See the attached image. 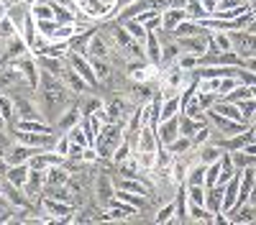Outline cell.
Instances as JSON below:
<instances>
[{
  "mask_svg": "<svg viewBox=\"0 0 256 225\" xmlns=\"http://www.w3.org/2000/svg\"><path fill=\"white\" fill-rule=\"evenodd\" d=\"M123 123H102V131L95 138V151L102 159H113V151L123 143Z\"/></svg>",
  "mask_w": 256,
  "mask_h": 225,
  "instance_id": "obj_1",
  "label": "cell"
},
{
  "mask_svg": "<svg viewBox=\"0 0 256 225\" xmlns=\"http://www.w3.org/2000/svg\"><path fill=\"white\" fill-rule=\"evenodd\" d=\"M64 61L74 69V72H80L84 79H88V85H100V79L95 77V72H92V64H90V56H84V54H80V51H67V56H64Z\"/></svg>",
  "mask_w": 256,
  "mask_h": 225,
  "instance_id": "obj_2",
  "label": "cell"
},
{
  "mask_svg": "<svg viewBox=\"0 0 256 225\" xmlns=\"http://www.w3.org/2000/svg\"><path fill=\"white\" fill-rule=\"evenodd\" d=\"M77 8L84 18H92V20H105L113 15V5L102 3V0H77Z\"/></svg>",
  "mask_w": 256,
  "mask_h": 225,
  "instance_id": "obj_3",
  "label": "cell"
},
{
  "mask_svg": "<svg viewBox=\"0 0 256 225\" xmlns=\"http://www.w3.org/2000/svg\"><path fill=\"white\" fill-rule=\"evenodd\" d=\"M128 110V105H126V100L123 97H113V100H108V102H105V105H102V110L100 113H95L102 123H123L126 120V113Z\"/></svg>",
  "mask_w": 256,
  "mask_h": 225,
  "instance_id": "obj_4",
  "label": "cell"
},
{
  "mask_svg": "<svg viewBox=\"0 0 256 225\" xmlns=\"http://www.w3.org/2000/svg\"><path fill=\"white\" fill-rule=\"evenodd\" d=\"M13 64L20 69V74H24V79L28 82V87L31 90H36L38 87V72H41V67H38V61L31 56V54H24V56H18V59H13Z\"/></svg>",
  "mask_w": 256,
  "mask_h": 225,
  "instance_id": "obj_5",
  "label": "cell"
},
{
  "mask_svg": "<svg viewBox=\"0 0 256 225\" xmlns=\"http://www.w3.org/2000/svg\"><path fill=\"white\" fill-rule=\"evenodd\" d=\"M16 141L18 143H26V146H34V149H52L54 146V136L52 133H31V131H18L16 128Z\"/></svg>",
  "mask_w": 256,
  "mask_h": 225,
  "instance_id": "obj_6",
  "label": "cell"
},
{
  "mask_svg": "<svg viewBox=\"0 0 256 225\" xmlns=\"http://www.w3.org/2000/svg\"><path fill=\"white\" fill-rule=\"evenodd\" d=\"M95 192H98V202L102 208H110L113 200H116V184L108 174H98L95 179Z\"/></svg>",
  "mask_w": 256,
  "mask_h": 225,
  "instance_id": "obj_7",
  "label": "cell"
},
{
  "mask_svg": "<svg viewBox=\"0 0 256 225\" xmlns=\"http://www.w3.org/2000/svg\"><path fill=\"white\" fill-rule=\"evenodd\" d=\"M159 136H156V128L152 126H144L141 133H138V146H136V154H159Z\"/></svg>",
  "mask_w": 256,
  "mask_h": 225,
  "instance_id": "obj_8",
  "label": "cell"
},
{
  "mask_svg": "<svg viewBox=\"0 0 256 225\" xmlns=\"http://www.w3.org/2000/svg\"><path fill=\"white\" fill-rule=\"evenodd\" d=\"M59 79L64 82V87L72 90L74 95H84V90H88V79H84L80 72H74L70 64H64V69H62Z\"/></svg>",
  "mask_w": 256,
  "mask_h": 225,
  "instance_id": "obj_9",
  "label": "cell"
},
{
  "mask_svg": "<svg viewBox=\"0 0 256 225\" xmlns=\"http://www.w3.org/2000/svg\"><path fill=\"white\" fill-rule=\"evenodd\" d=\"M64 161H67V159L59 156L56 151H44V149H41V151H36V154L28 159V167H31V169L46 172L49 167H56V164H64Z\"/></svg>",
  "mask_w": 256,
  "mask_h": 225,
  "instance_id": "obj_10",
  "label": "cell"
},
{
  "mask_svg": "<svg viewBox=\"0 0 256 225\" xmlns=\"http://www.w3.org/2000/svg\"><path fill=\"white\" fill-rule=\"evenodd\" d=\"M36 151H41V149L26 146V143H16V146L8 149L3 156H6V161H8V167H16V164H28V159H31Z\"/></svg>",
  "mask_w": 256,
  "mask_h": 225,
  "instance_id": "obj_11",
  "label": "cell"
},
{
  "mask_svg": "<svg viewBox=\"0 0 256 225\" xmlns=\"http://www.w3.org/2000/svg\"><path fill=\"white\" fill-rule=\"evenodd\" d=\"M44 187H46V174L41 172V169H31L28 182L24 184V192H26L31 200H41V192H44Z\"/></svg>",
  "mask_w": 256,
  "mask_h": 225,
  "instance_id": "obj_12",
  "label": "cell"
},
{
  "mask_svg": "<svg viewBox=\"0 0 256 225\" xmlns=\"http://www.w3.org/2000/svg\"><path fill=\"white\" fill-rule=\"evenodd\" d=\"M156 136H159L162 146H169V143L180 136V115L177 118H169V120H162L159 126H156Z\"/></svg>",
  "mask_w": 256,
  "mask_h": 225,
  "instance_id": "obj_13",
  "label": "cell"
},
{
  "mask_svg": "<svg viewBox=\"0 0 256 225\" xmlns=\"http://www.w3.org/2000/svg\"><path fill=\"white\" fill-rule=\"evenodd\" d=\"M88 54L90 56H100V59H110L113 56V46L108 44V38L102 33H92L88 41Z\"/></svg>",
  "mask_w": 256,
  "mask_h": 225,
  "instance_id": "obj_14",
  "label": "cell"
},
{
  "mask_svg": "<svg viewBox=\"0 0 256 225\" xmlns=\"http://www.w3.org/2000/svg\"><path fill=\"white\" fill-rule=\"evenodd\" d=\"M223 195H226V184H212L205 192V208L210 213H223Z\"/></svg>",
  "mask_w": 256,
  "mask_h": 225,
  "instance_id": "obj_15",
  "label": "cell"
},
{
  "mask_svg": "<svg viewBox=\"0 0 256 225\" xmlns=\"http://www.w3.org/2000/svg\"><path fill=\"white\" fill-rule=\"evenodd\" d=\"M28 51V44L24 41V36H10V38H6V54H3V61H13V59H18V56H24Z\"/></svg>",
  "mask_w": 256,
  "mask_h": 225,
  "instance_id": "obj_16",
  "label": "cell"
},
{
  "mask_svg": "<svg viewBox=\"0 0 256 225\" xmlns=\"http://www.w3.org/2000/svg\"><path fill=\"white\" fill-rule=\"evenodd\" d=\"M162 20H164V33H172L182 20H187V13H184V8H166V10H162Z\"/></svg>",
  "mask_w": 256,
  "mask_h": 225,
  "instance_id": "obj_17",
  "label": "cell"
},
{
  "mask_svg": "<svg viewBox=\"0 0 256 225\" xmlns=\"http://www.w3.org/2000/svg\"><path fill=\"white\" fill-rule=\"evenodd\" d=\"M223 146L220 143H216V141H208V143H202V146L198 149V161H202V164H212V161H218L220 156H223Z\"/></svg>",
  "mask_w": 256,
  "mask_h": 225,
  "instance_id": "obj_18",
  "label": "cell"
},
{
  "mask_svg": "<svg viewBox=\"0 0 256 225\" xmlns=\"http://www.w3.org/2000/svg\"><path fill=\"white\" fill-rule=\"evenodd\" d=\"M208 28L200 23V20H192V18H187V20H182V23L172 31V38H187V36H198V33H205Z\"/></svg>",
  "mask_w": 256,
  "mask_h": 225,
  "instance_id": "obj_19",
  "label": "cell"
},
{
  "mask_svg": "<svg viewBox=\"0 0 256 225\" xmlns=\"http://www.w3.org/2000/svg\"><path fill=\"white\" fill-rule=\"evenodd\" d=\"M184 51H182V46L177 44V41L172 38V41H166V44H162V67H172V64H177V59L182 56Z\"/></svg>",
  "mask_w": 256,
  "mask_h": 225,
  "instance_id": "obj_20",
  "label": "cell"
},
{
  "mask_svg": "<svg viewBox=\"0 0 256 225\" xmlns=\"http://www.w3.org/2000/svg\"><path fill=\"white\" fill-rule=\"evenodd\" d=\"M212 110L220 113L223 118H230V120H244V113H241V105L238 102H230V100H218Z\"/></svg>",
  "mask_w": 256,
  "mask_h": 225,
  "instance_id": "obj_21",
  "label": "cell"
},
{
  "mask_svg": "<svg viewBox=\"0 0 256 225\" xmlns=\"http://www.w3.org/2000/svg\"><path fill=\"white\" fill-rule=\"evenodd\" d=\"M205 120H208V118H190V115H182V113H180V133L192 138L202 126H208Z\"/></svg>",
  "mask_w": 256,
  "mask_h": 225,
  "instance_id": "obj_22",
  "label": "cell"
},
{
  "mask_svg": "<svg viewBox=\"0 0 256 225\" xmlns=\"http://www.w3.org/2000/svg\"><path fill=\"white\" fill-rule=\"evenodd\" d=\"M28 174H31V167H28V164H16V167H8V172H6L3 179L18 184V187H24V184L28 182Z\"/></svg>",
  "mask_w": 256,
  "mask_h": 225,
  "instance_id": "obj_23",
  "label": "cell"
},
{
  "mask_svg": "<svg viewBox=\"0 0 256 225\" xmlns=\"http://www.w3.org/2000/svg\"><path fill=\"white\" fill-rule=\"evenodd\" d=\"M144 49H146V59L152 61V64H159V67H162V44H159V33H148Z\"/></svg>",
  "mask_w": 256,
  "mask_h": 225,
  "instance_id": "obj_24",
  "label": "cell"
},
{
  "mask_svg": "<svg viewBox=\"0 0 256 225\" xmlns=\"http://www.w3.org/2000/svg\"><path fill=\"white\" fill-rule=\"evenodd\" d=\"M70 51V41H44L36 54H46V56H56V59H64Z\"/></svg>",
  "mask_w": 256,
  "mask_h": 225,
  "instance_id": "obj_25",
  "label": "cell"
},
{
  "mask_svg": "<svg viewBox=\"0 0 256 225\" xmlns=\"http://www.w3.org/2000/svg\"><path fill=\"white\" fill-rule=\"evenodd\" d=\"M44 174H46V187H67V182H70V174L62 169V164L49 167Z\"/></svg>",
  "mask_w": 256,
  "mask_h": 225,
  "instance_id": "obj_26",
  "label": "cell"
},
{
  "mask_svg": "<svg viewBox=\"0 0 256 225\" xmlns=\"http://www.w3.org/2000/svg\"><path fill=\"white\" fill-rule=\"evenodd\" d=\"M164 149L172 154V156H187V154H192V138L180 133V136L169 143V146H164Z\"/></svg>",
  "mask_w": 256,
  "mask_h": 225,
  "instance_id": "obj_27",
  "label": "cell"
},
{
  "mask_svg": "<svg viewBox=\"0 0 256 225\" xmlns=\"http://www.w3.org/2000/svg\"><path fill=\"white\" fill-rule=\"evenodd\" d=\"M16 115L18 118H34V120H44V113L41 108H36L28 100H16Z\"/></svg>",
  "mask_w": 256,
  "mask_h": 225,
  "instance_id": "obj_28",
  "label": "cell"
},
{
  "mask_svg": "<svg viewBox=\"0 0 256 225\" xmlns=\"http://www.w3.org/2000/svg\"><path fill=\"white\" fill-rule=\"evenodd\" d=\"M36 61H38V67H41V69L49 72V74H54V77H59V74H62V69H64V61H62V59H56V56L36 54Z\"/></svg>",
  "mask_w": 256,
  "mask_h": 225,
  "instance_id": "obj_29",
  "label": "cell"
},
{
  "mask_svg": "<svg viewBox=\"0 0 256 225\" xmlns=\"http://www.w3.org/2000/svg\"><path fill=\"white\" fill-rule=\"evenodd\" d=\"M123 26H126V31H128V33L134 36V41H138L141 46L146 44L148 31H146V26L141 23V20H136V18H128V20H123Z\"/></svg>",
  "mask_w": 256,
  "mask_h": 225,
  "instance_id": "obj_30",
  "label": "cell"
},
{
  "mask_svg": "<svg viewBox=\"0 0 256 225\" xmlns=\"http://www.w3.org/2000/svg\"><path fill=\"white\" fill-rule=\"evenodd\" d=\"M16 128H18V131H31V133H52L49 123L34 120V118H20V120L16 123Z\"/></svg>",
  "mask_w": 256,
  "mask_h": 225,
  "instance_id": "obj_31",
  "label": "cell"
},
{
  "mask_svg": "<svg viewBox=\"0 0 256 225\" xmlns=\"http://www.w3.org/2000/svg\"><path fill=\"white\" fill-rule=\"evenodd\" d=\"M177 115H180V95L164 97L162 113H159V123H162V120H169V118H177Z\"/></svg>",
  "mask_w": 256,
  "mask_h": 225,
  "instance_id": "obj_32",
  "label": "cell"
},
{
  "mask_svg": "<svg viewBox=\"0 0 256 225\" xmlns=\"http://www.w3.org/2000/svg\"><path fill=\"white\" fill-rule=\"evenodd\" d=\"M80 10L74 8H67V5H62L59 0H54V20L62 26V23H74V18H77Z\"/></svg>",
  "mask_w": 256,
  "mask_h": 225,
  "instance_id": "obj_33",
  "label": "cell"
},
{
  "mask_svg": "<svg viewBox=\"0 0 256 225\" xmlns=\"http://www.w3.org/2000/svg\"><path fill=\"white\" fill-rule=\"evenodd\" d=\"M184 13H187V18H192V20H205V18H210V13L202 8V0H184Z\"/></svg>",
  "mask_w": 256,
  "mask_h": 225,
  "instance_id": "obj_34",
  "label": "cell"
},
{
  "mask_svg": "<svg viewBox=\"0 0 256 225\" xmlns=\"http://www.w3.org/2000/svg\"><path fill=\"white\" fill-rule=\"evenodd\" d=\"M31 15H34L36 20L54 18V0H38L36 5H31Z\"/></svg>",
  "mask_w": 256,
  "mask_h": 225,
  "instance_id": "obj_35",
  "label": "cell"
},
{
  "mask_svg": "<svg viewBox=\"0 0 256 225\" xmlns=\"http://www.w3.org/2000/svg\"><path fill=\"white\" fill-rule=\"evenodd\" d=\"M205 169H208V164H190V172H187V179L184 184H205Z\"/></svg>",
  "mask_w": 256,
  "mask_h": 225,
  "instance_id": "obj_36",
  "label": "cell"
},
{
  "mask_svg": "<svg viewBox=\"0 0 256 225\" xmlns=\"http://www.w3.org/2000/svg\"><path fill=\"white\" fill-rule=\"evenodd\" d=\"M80 120H82V110H80V108H70L67 113L59 118V128H62V131H70V128L77 126Z\"/></svg>",
  "mask_w": 256,
  "mask_h": 225,
  "instance_id": "obj_37",
  "label": "cell"
},
{
  "mask_svg": "<svg viewBox=\"0 0 256 225\" xmlns=\"http://www.w3.org/2000/svg\"><path fill=\"white\" fill-rule=\"evenodd\" d=\"M90 64H92V72H95V77L100 79V82H105L110 77V67H108V59H100V56H90Z\"/></svg>",
  "mask_w": 256,
  "mask_h": 225,
  "instance_id": "obj_38",
  "label": "cell"
},
{
  "mask_svg": "<svg viewBox=\"0 0 256 225\" xmlns=\"http://www.w3.org/2000/svg\"><path fill=\"white\" fill-rule=\"evenodd\" d=\"M118 169H120V174H123V177H138V174H141L138 156H136V154H134V156H128L123 164H118Z\"/></svg>",
  "mask_w": 256,
  "mask_h": 225,
  "instance_id": "obj_39",
  "label": "cell"
},
{
  "mask_svg": "<svg viewBox=\"0 0 256 225\" xmlns=\"http://www.w3.org/2000/svg\"><path fill=\"white\" fill-rule=\"evenodd\" d=\"M184 187H187V200H190V202L205 205V192H208L205 184H184Z\"/></svg>",
  "mask_w": 256,
  "mask_h": 225,
  "instance_id": "obj_40",
  "label": "cell"
},
{
  "mask_svg": "<svg viewBox=\"0 0 256 225\" xmlns=\"http://www.w3.org/2000/svg\"><path fill=\"white\" fill-rule=\"evenodd\" d=\"M210 41L216 44L220 51H233V38H230V33L228 31H216L210 36Z\"/></svg>",
  "mask_w": 256,
  "mask_h": 225,
  "instance_id": "obj_41",
  "label": "cell"
},
{
  "mask_svg": "<svg viewBox=\"0 0 256 225\" xmlns=\"http://www.w3.org/2000/svg\"><path fill=\"white\" fill-rule=\"evenodd\" d=\"M102 105H105L102 97H84V102L80 105V110H82V115H95V113L102 110Z\"/></svg>",
  "mask_w": 256,
  "mask_h": 225,
  "instance_id": "obj_42",
  "label": "cell"
},
{
  "mask_svg": "<svg viewBox=\"0 0 256 225\" xmlns=\"http://www.w3.org/2000/svg\"><path fill=\"white\" fill-rule=\"evenodd\" d=\"M36 28H38V36L41 38H52V33L59 28V23H56V20L54 18H44V20H36Z\"/></svg>",
  "mask_w": 256,
  "mask_h": 225,
  "instance_id": "obj_43",
  "label": "cell"
},
{
  "mask_svg": "<svg viewBox=\"0 0 256 225\" xmlns=\"http://www.w3.org/2000/svg\"><path fill=\"white\" fill-rule=\"evenodd\" d=\"M218 182H220V159L208 164V169H205V187H212Z\"/></svg>",
  "mask_w": 256,
  "mask_h": 225,
  "instance_id": "obj_44",
  "label": "cell"
},
{
  "mask_svg": "<svg viewBox=\"0 0 256 225\" xmlns=\"http://www.w3.org/2000/svg\"><path fill=\"white\" fill-rule=\"evenodd\" d=\"M67 133H70V141L77 143V146H90V138H88V133H84V128H82V120L77 123L74 128H70Z\"/></svg>",
  "mask_w": 256,
  "mask_h": 225,
  "instance_id": "obj_45",
  "label": "cell"
},
{
  "mask_svg": "<svg viewBox=\"0 0 256 225\" xmlns=\"http://www.w3.org/2000/svg\"><path fill=\"white\" fill-rule=\"evenodd\" d=\"M251 97V85H238L233 92H228L226 97H220V100H230V102H244V100H248Z\"/></svg>",
  "mask_w": 256,
  "mask_h": 225,
  "instance_id": "obj_46",
  "label": "cell"
},
{
  "mask_svg": "<svg viewBox=\"0 0 256 225\" xmlns=\"http://www.w3.org/2000/svg\"><path fill=\"white\" fill-rule=\"evenodd\" d=\"M70 146H72V141H70V133L67 131H64L56 141H54V146H52V151H56L59 156H64V159H67V154H70Z\"/></svg>",
  "mask_w": 256,
  "mask_h": 225,
  "instance_id": "obj_47",
  "label": "cell"
},
{
  "mask_svg": "<svg viewBox=\"0 0 256 225\" xmlns=\"http://www.w3.org/2000/svg\"><path fill=\"white\" fill-rule=\"evenodd\" d=\"M241 85L238 77H220V85H218V97H226L228 92H233Z\"/></svg>",
  "mask_w": 256,
  "mask_h": 225,
  "instance_id": "obj_48",
  "label": "cell"
},
{
  "mask_svg": "<svg viewBox=\"0 0 256 225\" xmlns=\"http://www.w3.org/2000/svg\"><path fill=\"white\" fill-rule=\"evenodd\" d=\"M174 215H177V205H174V200H172V202H166L164 208L156 213V218H154V220H156V223H172V220H174Z\"/></svg>",
  "mask_w": 256,
  "mask_h": 225,
  "instance_id": "obj_49",
  "label": "cell"
},
{
  "mask_svg": "<svg viewBox=\"0 0 256 225\" xmlns=\"http://www.w3.org/2000/svg\"><path fill=\"white\" fill-rule=\"evenodd\" d=\"M128 156H134V149H131V143H128V141L123 138V143H120V146L113 151V164L118 167V164H123Z\"/></svg>",
  "mask_w": 256,
  "mask_h": 225,
  "instance_id": "obj_50",
  "label": "cell"
},
{
  "mask_svg": "<svg viewBox=\"0 0 256 225\" xmlns=\"http://www.w3.org/2000/svg\"><path fill=\"white\" fill-rule=\"evenodd\" d=\"M16 33H18V26L13 23L10 15H6L3 20H0V38H10V36H16Z\"/></svg>",
  "mask_w": 256,
  "mask_h": 225,
  "instance_id": "obj_51",
  "label": "cell"
},
{
  "mask_svg": "<svg viewBox=\"0 0 256 225\" xmlns=\"http://www.w3.org/2000/svg\"><path fill=\"white\" fill-rule=\"evenodd\" d=\"M241 105V113H244V120L246 123H251L254 118H256V100L254 97H248V100H244V102H238Z\"/></svg>",
  "mask_w": 256,
  "mask_h": 225,
  "instance_id": "obj_52",
  "label": "cell"
},
{
  "mask_svg": "<svg viewBox=\"0 0 256 225\" xmlns=\"http://www.w3.org/2000/svg\"><path fill=\"white\" fill-rule=\"evenodd\" d=\"M210 138H212V131H210L208 126H202V128H200L195 136H192V149H200L202 143H208Z\"/></svg>",
  "mask_w": 256,
  "mask_h": 225,
  "instance_id": "obj_53",
  "label": "cell"
},
{
  "mask_svg": "<svg viewBox=\"0 0 256 225\" xmlns=\"http://www.w3.org/2000/svg\"><path fill=\"white\" fill-rule=\"evenodd\" d=\"M0 113L6 115V120H8V123H10V118L16 115V105H13V102H10L8 97H3V95H0Z\"/></svg>",
  "mask_w": 256,
  "mask_h": 225,
  "instance_id": "obj_54",
  "label": "cell"
},
{
  "mask_svg": "<svg viewBox=\"0 0 256 225\" xmlns=\"http://www.w3.org/2000/svg\"><path fill=\"white\" fill-rule=\"evenodd\" d=\"M136 3V0H116V3H113V15H118L120 10H126L128 5H134Z\"/></svg>",
  "mask_w": 256,
  "mask_h": 225,
  "instance_id": "obj_55",
  "label": "cell"
},
{
  "mask_svg": "<svg viewBox=\"0 0 256 225\" xmlns=\"http://www.w3.org/2000/svg\"><path fill=\"white\" fill-rule=\"evenodd\" d=\"M244 67H246L248 72H256V56H246V59H244Z\"/></svg>",
  "mask_w": 256,
  "mask_h": 225,
  "instance_id": "obj_56",
  "label": "cell"
},
{
  "mask_svg": "<svg viewBox=\"0 0 256 225\" xmlns=\"http://www.w3.org/2000/svg\"><path fill=\"white\" fill-rule=\"evenodd\" d=\"M216 5H218V0H202V8L212 15V10H216Z\"/></svg>",
  "mask_w": 256,
  "mask_h": 225,
  "instance_id": "obj_57",
  "label": "cell"
},
{
  "mask_svg": "<svg viewBox=\"0 0 256 225\" xmlns=\"http://www.w3.org/2000/svg\"><path fill=\"white\" fill-rule=\"evenodd\" d=\"M248 205H254V208H256V184L251 187V195H248Z\"/></svg>",
  "mask_w": 256,
  "mask_h": 225,
  "instance_id": "obj_58",
  "label": "cell"
},
{
  "mask_svg": "<svg viewBox=\"0 0 256 225\" xmlns=\"http://www.w3.org/2000/svg\"><path fill=\"white\" fill-rule=\"evenodd\" d=\"M6 208H8V200H6L3 190H0V210H6Z\"/></svg>",
  "mask_w": 256,
  "mask_h": 225,
  "instance_id": "obj_59",
  "label": "cell"
},
{
  "mask_svg": "<svg viewBox=\"0 0 256 225\" xmlns=\"http://www.w3.org/2000/svg\"><path fill=\"white\" fill-rule=\"evenodd\" d=\"M8 15V5H3V3H0V20H3Z\"/></svg>",
  "mask_w": 256,
  "mask_h": 225,
  "instance_id": "obj_60",
  "label": "cell"
},
{
  "mask_svg": "<svg viewBox=\"0 0 256 225\" xmlns=\"http://www.w3.org/2000/svg\"><path fill=\"white\" fill-rule=\"evenodd\" d=\"M6 126H8V120H6V115H3V113H0V131H3Z\"/></svg>",
  "mask_w": 256,
  "mask_h": 225,
  "instance_id": "obj_61",
  "label": "cell"
},
{
  "mask_svg": "<svg viewBox=\"0 0 256 225\" xmlns=\"http://www.w3.org/2000/svg\"><path fill=\"white\" fill-rule=\"evenodd\" d=\"M24 3H26V5H36V3H38V0H24Z\"/></svg>",
  "mask_w": 256,
  "mask_h": 225,
  "instance_id": "obj_62",
  "label": "cell"
},
{
  "mask_svg": "<svg viewBox=\"0 0 256 225\" xmlns=\"http://www.w3.org/2000/svg\"><path fill=\"white\" fill-rule=\"evenodd\" d=\"M251 10L256 13V0H251Z\"/></svg>",
  "mask_w": 256,
  "mask_h": 225,
  "instance_id": "obj_63",
  "label": "cell"
},
{
  "mask_svg": "<svg viewBox=\"0 0 256 225\" xmlns=\"http://www.w3.org/2000/svg\"><path fill=\"white\" fill-rule=\"evenodd\" d=\"M102 3H110V5H113V3H116V0H102Z\"/></svg>",
  "mask_w": 256,
  "mask_h": 225,
  "instance_id": "obj_64",
  "label": "cell"
}]
</instances>
